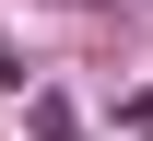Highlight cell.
<instances>
[{
    "label": "cell",
    "instance_id": "6da1fadb",
    "mask_svg": "<svg viewBox=\"0 0 153 141\" xmlns=\"http://www.w3.org/2000/svg\"><path fill=\"white\" fill-rule=\"evenodd\" d=\"M36 141H82V118H71V94H36Z\"/></svg>",
    "mask_w": 153,
    "mask_h": 141
},
{
    "label": "cell",
    "instance_id": "7a4b0ae2",
    "mask_svg": "<svg viewBox=\"0 0 153 141\" xmlns=\"http://www.w3.org/2000/svg\"><path fill=\"white\" fill-rule=\"evenodd\" d=\"M0 82H24V47H12V35H0Z\"/></svg>",
    "mask_w": 153,
    "mask_h": 141
}]
</instances>
